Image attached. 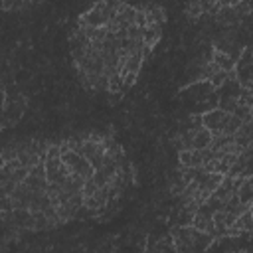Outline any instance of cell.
Segmentation results:
<instances>
[{
  "mask_svg": "<svg viewBox=\"0 0 253 253\" xmlns=\"http://www.w3.org/2000/svg\"><path fill=\"white\" fill-rule=\"evenodd\" d=\"M125 4H126V0H99L79 18V24H85V26H107V22Z\"/></svg>",
  "mask_w": 253,
  "mask_h": 253,
  "instance_id": "obj_1",
  "label": "cell"
},
{
  "mask_svg": "<svg viewBox=\"0 0 253 253\" xmlns=\"http://www.w3.org/2000/svg\"><path fill=\"white\" fill-rule=\"evenodd\" d=\"M61 162L67 166L69 174H73V176H77V178H81V180L91 178L93 172H95L93 166L89 164V160H87L83 154L73 152V150H65V152L61 154Z\"/></svg>",
  "mask_w": 253,
  "mask_h": 253,
  "instance_id": "obj_2",
  "label": "cell"
},
{
  "mask_svg": "<svg viewBox=\"0 0 253 253\" xmlns=\"http://www.w3.org/2000/svg\"><path fill=\"white\" fill-rule=\"evenodd\" d=\"M211 61H213V63H215L219 69H223V71H231V69L235 67V59H233L229 53H225V51H219V49H213Z\"/></svg>",
  "mask_w": 253,
  "mask_h": 253,
  "instance_id": "obj_7",
  "label": "cell"
},
{
  "mask_svg": "<svg viewBox=\"0 0 253 253\" xmlns=\"http://www.w3.org/2000/svg\"><path fill=\"white\" fill-rule=\"evenodd\" d=\"M227 115L225 111H221L219 107H213L206 113H202V126H206L211 134H221L223 126H225V121H227Z\"/></svg>",
  "mask_w": 253,
  "mask_h": 253,
  "instance_id": "obj_3",
  "label": "cell"
},
{
  "mask_svg": "<svg viewBox=\"0 0 253 253\" xmlns=\"http://www.w3.org/2000/svg\"><path fill=\"white\" fill-rule=\"evenodd\" d=\"M144 10V18H146V24H164L166 16H164V10L160 6H148V8H142Z\"/></svg>",
  "mask_w": 253,
  "mask_h": 253,
  "instance_id": "obj_9",
  "label": "cell"
},
{
  "mask_svg": "<svg viewBox=\"0 0 253 253\" xmlns=\"http://www.w3.org/2000/svg\"><path fill=\"white\" fill-rule=\"evenodd\" d=\"M208 81L211 83V87H213V89H219V87H221V85L227 81V71L217 69V71H215V73H213V75H211Z\"/></svg>",
  "mask_w": 253,
  "mask_h": 253,
  "instance_id": "obj_13",
  "label": "cell"
},
{
  "mask_svg": "<svg viewBox=\"0 0 253 253\" xmlns=\"http://www.w3.org/2000/svg\"><path fill=\"white\" fill-rule=\"evenodd\" d=\"M235 196H237V200H239L241 204H251V200H253L251 176H245V178L241 180V184H239V186H237V190H235Z\"/></svg>",
  "mask_w": 253,
  "mask_h": 253,
  "instance_id": "obj_6",
  "label": "cell"
},
{
  "mask_svg": "<svg viewBox=\"0 0 253 253\" xmlns=\"http://www.w3.org/2000/svg\"><path fill=\"white\" fill-rule=\"evenodd\" d=\"M231 115L239 117L243 123H251V105H241V103H237V107H235V111H233Z\"/></svg>",
  "mask_w": 253,
  "mask_h": 253,
  "instance_id": "obj_12",
  "label": "cell"
},
{
  "mask_svg": "<svg viewBox=\"0 0 253 253\" xmlns=\"http://www.w3.org/2000/svg\"><path fill=\"white\" fill-rule=\"evenodd\" d=\"M160 34H162V26L160 24H146L142 28V42H144V47L152 49L158 40H160Z\"/></svg>",
  "mask_w": 253,
  "mask_h": 253,
  "instance_id": "obj_4",
  "label": "cell"
},
{
  "mask_svg": "<svg viewBox=\"0 0 253 253\" xmlns=\"http://www.w3.org/2000/svg\"><path fill=\"white\" fill-rule=\"evenodd\" d=\"M241 119L239 117H235V115H227V121H225V126H223V130H221V134H227V136H233L235 132H237V128L241 126Z\"/></svg>",
  "mask_w": 253,
  "mask_h": 253,
  "instance_id": "obj_10",
  "label": "cell"
},
{
  "mask_svg": "<svg viewBox=\"0 0 253 253\" xmlns=\"http://www.w3.org/2000/svg\"><path fill=\"white\" fill-rule=\"evenodd\" d=\"M233 140L241 148H251V123H241V126L233 134Z\"/></svg>",
  "mask_w": 253,
  "mask_h": 253,
  "instance_id": "obj_8",
  "label": "cell"
},
{
  "mask_svg": "<svg viewBox=\"0 0 253 253\" xmlns=\"http://www.w3.org/2000/svg\"><path fill=\"white\" fill-rule=\"evenodd\" d=\"M210 142H211V132L206 126L192 130V148H198V150L210 148Z\"/></svg>",
  "mask_w": 253,
  "mask_h": 253,
  "instance_id": "obj_5",
  "label": "cell"
},
{
  "mask_svg": "<svg viewBox=\"0 0 253 253\" xmlns=\"http://www.w3.org/2000/svg\"><path fill=\"white\" fill-rule=\"evenodd\" d=\"M61 156V144H47V148H45V156H43V160L45 158H59Z\"/></svg>",
  "mask_w": 253,
  "mask_h": 253,
  "instance_id": "obj_14",
  "label": "cell"
},
{
  "mask_svg": "<svg viewBox=\"0 0 253 253\" xmlns=\"http://www.w3.org/2000/svg\"><path fill=\"white\" fill-rule=\"evenodd\" d=\"M18 154H20V142H14V144H8V146L0 152V158H2V162H8V160L18 158Z\"/></svg>",
  "mask_w": 253,
  "mask_h": 253,
  "instance_id": "obj_11",
  "label": "cell"
}]
</instances>
